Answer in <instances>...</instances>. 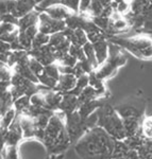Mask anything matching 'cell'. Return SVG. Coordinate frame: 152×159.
Segmentation results:
<instances>
[{"label": "cell", "mask_w": 152, "mask_h": 159, "mask_svg": "<svg viewBox=\"0 0 152 159\" xmlns=\"http://www.w3.org/2000/svg\"><path fill=\"white\" fill-rule=\"evenodd\" d=\"M116 141L100 126L89 129L74 144L80 159H113Z\"/></svg>", "instance_id": "cell-1"}, {"label": "cell", "mask_w": 152, "mask_h": 159, "mask_svg": "<svg viewBox=\"0 0 152 159\" xmlns=\"http://www.w3.org/2000/svg\"><path fill=\"white\" fill-rule=\"evenodd\" d=\"M42 143L50 156L64 154L70 147L71 141L67 133L64 118L61 114L55 112L51 117L45 129V137Z\"/></svg>", "instance_id": "cell-2"}, {"label": "cell", "mask_w": 152, "mask_h": 159, "mask_svg": "<svg viewBox=\"0 0 152 159\" xmlns=\"http://www.w3.org/2000/svg\"><path fill=\"white\" fill-rule=\"evenodd\" d=\"M98 126L102 127L115 140L123 141L127 139L125 123L116 109L109 103H104L97 110Z\"/></svg>", "instance_id": "cell-3"}, {"label": "cell", "mask_w": 152, "mask_h": 159, "mask_svg": "<svg viewBox=\"0 0 152 159\" xmlns=\"http://www.w3.org/2000/svg\"><path fill=\"white\" fill-rule=\"evenodd\" d=\"M65 124L71 144L74 143L76 144L89 129L98 126V115L97 112H95L86 119H83L77 110L74 112L66 115Z\"/></svg>", "instance_id": "cell-4"}, {"label": "cell", "mask_w": 152, "mask_h": 159, "mask_svg": "<svg viewBox=\"0 0 152 159\" xmlns=\"http://www.w3.org/2000/svg\"><path fill=\"white\" fill-rule=\"evenodd\" d=\"M111 42L114 45L126 48L132 54L140 58L152 57V39L146 37L141 38H111Z\"/></svg>", "instance_id": "cell-5"}, {"label": "cell", "mask_w": 152, "mask_h": 159, "mask_svg": "<svg viewBox=\"0 0 152 159\" xmlns=\"http://www.w3.org/2000/svg\"><path fill=\"white\" fill-rule=\"evenodd\" d=\"M127 61V57L119 51L117 45L110 43L109 46V57L105 61L104 64H102L101 68L95 71L97 76L100 80H103L105 78H109L112 75L113 72H115L119 67H121Z\"/></svg>", "instance_id": "cell-6"}, {"label": "cell", "mask_w": 152, "mask_h": 159, "mask_svg": "<svg viewBox=\"0 0 152 159\" xmlns=\"http://www.w3.org/2000/svg\"><path fill=\"white\" fill-rule=\"evenodd\" d=\"M116 111L119 114L122 120H140L144 121L145 116L146 103L144 99L134 98L127 100L125 103L119 104L115 107Z\"/></svg>", "instance_id": "cell-7"}, {"label": "cell", "mask_w": 152, "mask_h": 159, "mask_svg": "<svg viewBox=\"0 0 152 159\" xmlns=\"http://www.w3.org/2000/svg\"><path fill=\"white\" fill-rule=\"evenodd\" d=\"M24 139V132L20 124V115L17 114L16 119L7 129H1V148L4 147H17Z\"/></svg>", "instance_id": "cell-8"}, {"label": "cell", "mask_w": 152, "mask_h": 159, "mask_svg": "<svg viewBox=\"0 0 152 159\" xmlns=\"http://www.w3.org/2000/svg\"><path fill=\"white\" fill-rule=\"evenodd\" d=\"M67 28L65 20L55 19L50 17L46 12H42L40 14V32L47 35H53L55 33L63 32Z\"/></svg>", "instance_id": "cell-9"}, {"label": "cell", "mask_w": 152, "mask_h": 159, "mask_svg": "<svg viewBox=\"0 0 152 159\" xmlns=\"http://www.w3.org/2000/svg\"><path fill=\"white\" fill-rule=\"evenodd\" d=\"M77 79L74 74H61V78L58 82V85L53 90L60 92L62 94L68 93L77 85Z\"/></svg>", "instance_id": "cell-10"}, {"label": "cell", "mask_w": 152, "mask_h": 159, "mask_svg": "<svg viewBox=\"0 0 152 159\" xmlns=\"http://www.w3.org/2000/svg\"><path fill=\"white\" fill-rule=\"evenodd\" d=\"M79 98L73 94L66 93L64 94L63 100H62L60 107H59V111L64 112L65 115L71 114L79 109Z\"/></svg>", "instance_id": "cell-11"}, {"label": "cell", "mask_w": 152, "mask_h": 159, "mask_svg": "<svg viewBox=\"0 0 152 159\" xmlns=\"http://www.w3.org/2000/svg\"><path fill=\"white\" fill-rule=\"evenodd\" d=\"M103 104H104V102L102 99H97V100H93V101H89V102H85V103H83V104H80L78 112L83 119H86V118H88L89 116H92L95 111H97Z\"/></svg>", "instance_id": "cell-12"}, {"label": "cell", "mask_w": 152, "mask_h": 159, "mask_svg": "<svg viewBox=\"0 0 152 159\" xmlns=\"http://www.w3.org/2000/svg\"><path fill=\"white\" fill-rule=\"evenodd\" d=\"M35 6H36V2L34 0H16V7H15L14 11L12 12V14L20 19L25 15L32 12Z\"/></svg>", "instance_id": "cell-13"}, {"label": "cell", "mask_w": 152, "mask_h": 159, "mask_svg": "<svg viewBox=\"0 0 152 159\" xmlns=\"http://www.w3.org/2000/svg\"><path fill=\"white\" fill-rule=\"evenodd\" d=\"M20 124L24 132V139H35V132H36V126H35L34 119L26 115H20Z\"/></svg>", "instance_id": "cell-14"}, {"label": "cell", "mask_w": 152, "mask_h": 159, "mask_svg": "<svg viewBox=\"0 0 152 159\" xmlns=\"http://www.w3.org/2000/svg\"><path fill=\"white\" fill-rule=\"evenodd\" d=\"M94 45V49L95 53H96V57L97 61L99 65L105 63V61L109 57V46L110 43H107V42L105 39L100 40L96 43H93Z\"/></svg>", "instance_id": "cell-15"}, {"label": "cell", "mask_w": 152, "mask_h": 159, "mask_svg": "<svg viewBox=\"0 0 152 159\" xmlns=\"http://www.w3.org/2000/svg\"><path fill=\"white\" fill-rule=\"evenodd\" d=\"M40 21V13L32 11L29 14L25 15L24 17L19 19V25L18 29L20 32H25L28 28L33 27V25H36V22Z\"/></svg>", "instance_id": "cell-16"}, {"label": "cell", "mask_w": 152, "mask_h": 159, "mask_svg": "<svg viewBox=\"0 0 152 159\" xmlns=\"http://www.w3.org/2000/svg\"><path fill=\"white\" fill-rule=\"evenodd\" d=\"M63 97L64 94L60 93V92L55 90H49L45 94V100H46V103H47L48 109L52 110V111L59 110V107H60V104L62 100H63Z\"/></svg>", "instance_id": "cell-17"}, {"label": "cell", "mask_w": 152, "mask_h": 159, "mask_svg": "<svg viewBox=\"0 0 152 159\" xmlns=\"http://www.w3.org/2000/svg\"><path fill=\"white\" fill-rule=\"evenodd\" d=\"M44 12H46L49 16L52 17V18L60 19V20H66L67 18H69V17L71 16L68 13V11H67L66 7H58V6L50 7H48V9H46Z\"/></svg>", "instance_id": "cell-18"}, {"label": "cell", "mask_w": 152, "mask_h": 159, "mask_svg": "<svg viewBox=\"0 0 152 159\" xmlns=\"http://www.w3.org/2000/svg\"><path fill=\"white\" fill-rule=\"evenodd\" d=\"M0 106H1V117L4 116L10 109L14 107V99L11 93V91L7 90L6 92H1L0 97Z\"/></svg>", "instance_id": "cell-19"}, {"label": "cell", "mask_w": 152, "mask_h": 159, "mask_svg": "<svg viewBox=\"0 0 152 159\" xmlns=\"http://www.w3.org/2000/svg\"><path fill=\"white\" fill-rule=\"evenodd\" d=\"M31 98L28 96H24L14 102V108L16 109L17 114L26 115L31 107Z\"/></svg>", "instance_id": "cell-20"}, {"label": "cell", "mask_w": 152, "mask_h": 159, "mask_svg": "<svg viewBox=\"0 0 152 159\" xmlns=\"http://www.w3.org/2000/svg\"><path fill=\"white\" fill-rule=\"evenodd\" d=\"M70 43L71 45L79 46V47H84V45H86L88 43V38L85 33V31L82 29H77L74 30L73 36L70 37Z\"/></svg>", "instance_id": "cell-21"}, {"label": "cell", "mask_w": 152, "mask_h": 159, "mask_svg": "<svg viewBox=\"0 0 152 159\" xmlns=\"http://www.w3.org/2000/svg\"><path fill=\"white\" fill-rule=\"evenodd\" d=\"M83 50H84V53H85V56L87 58V61L93 65L94 68H97L99 66L97 61V57H96V53H95V49H94V45L92 43H87L86 45H84L83 47Z\"/></svg>", "instance_id": "cell-22"}, {"label": "cell", "mask_w": 152, "mask_h": 159, "mask_svg": "<svg viewBox=\"0 0 152 159\" xmlns=\"http://www.w3.org/2000/svg\"><path fill=\"white\" fill-rule=\"evenodd\" d=\"M16 116H17V111L14 107H13L12 109H10L4 116H2L1 117V129H9L12 123L14 122V120L16 119Z\"/></svg>", "instance_id": "cell-23"}, {"label": "cell", "mask_w": 152, "mask_h": 159, "mask_svg": "<svg viewBox=\"0 0 152 159\" xmlns=\"http://www.w3.org/2000/svg\"><path fill=\"white\" fill-rule=\"evenodd\" d=\"M50 37L47 34H44L42 32H38V34L34 37L33 39V46L32 49H38V48H42L43 46L48 45L50 42Z\"/></svg>", "instance_id": "cell-24"}, {"label": "cell", "mask_w": 152, "mask_h": 159, "mask_svg": "<svg viewBox=\"0 0 152 159\" xmlns=\"http://www.w3.org/2000/svg\"><path fill=\"white\" fill-rule=\"evenodd\" d=\"M89 86L94 87L95 89L100 91L102 94L105 93V88H104L103 83H102V80H100L98 78L95 71H93V72L89 74Z\"/></svg>", "instance_id": "cell-25"}, {"label": "cell", "mask_w": 152, "mask_h": 159, "mask_svg": "<svg viewBox=\"0 0 152 159\" xmlns=\"http://www.w3.org/2000/svg\"><path fill=\"white\" fill-rule=\"evenodd\" d=\"M2 159H20L17 147H4L1 148Z\"/></svg>", "instance_id": "cell-26"}, {"label": "cell", "mask_w": 152, "mask_h": 159, "mask_svg": "<svg viewBox=\"0 0 152 159\" xmlns=\"http://www.w3.org/2000/svg\"><path fill=\"white\" fill-rule=\"evenodd\" d=\"M29 67L31 70H32V72L37 76V79H38V76L42 75L44 73V71H45V66H44L40 61H38L36 58H33V57H31V56H30V61H29Z\"/></svg>", "instance_id": "cell-27"}, {"label": "cell", "mask_w": 152, "mask_h": 159, "mask_svg": "<svg viewBox=\"0 0 152 159\" xmlns=\"http://www.w3.org/2000/svg\"><path fill=\"white\" fill-rule=\"evenodd\" d=\"M38 81H40V85L46 86L48 89H50V90H53L56 87V85H58V81H55V79L48 76L45 72H44L42 75L38 76Z\"/></svg>", "instance_id": "cell-28"}, {"label": "cell", "mask_w": 152, "mask_h": 159, "mask_svg": "<svg viewBox=\"0 0 152 159\" xmlns=\"http://www.w3.org/2000/svg\"><path fill=\"white\" fill-rule=\"evenodd\" d=\"M143 134L147 139L152 140V116L147 117L143 122Z\"/></svg>", "instance_id": "cell-29"}, {"label": "cell", "mask_w": 152, "mask_h": 159, "mask_svg": "<svg viewBox=\"0 0 152 159\" xmlns=\"http://www.w3.org/2000/svg\"><path fill=\"white\" fill-rule=\"evenodd\" d=\"M48 76L50 78L55 79V81L59 82V80L61 78V72H60V69H59V66H55V64L52 65H49V66H46L45 67V71H44Z\"/></svg>", "instance_id": "cell-30"}, {"label": "cell", "mask_w": 152, "mask_h": 159, "mask_svg": "<svg viewBox=\"0 0 152 159\" xmlns=\"http://www.w3.org/2000/svg\"><path fill=\"white\" fill-rule=\"evenodd\" d=\"M31 104L34 105V106L43 107V108L48 109L47 103H46V100H45V94H42V93H40V92L31 97Z\"/></svg>", "instance_id": "cell-31"}, {"label": "cell", "mask_w": 152, "mask_h": 159, "mask_svg": "<svg viewBox=\"0 0 152 159\" xmlns=\"http://www.w3.org/2000/svg\"><path fill=\"white\" fill-rule=\"evenodd\" d=\"M15 7H16V0H1V15L12 13Z\"/></svg>", "instance_id": "cell-32"}, {"label": "cell", "mask_w": 152, "mask_h": 159, "mask_svg": "<svg viewBox=\"0 0 152 159\" xmlns=\"http://www.w3.org/2000/svg\"><path fill=\"white\" fill-rule=\"evenodd\" d=\"M18 40L20 43V45L24 47V49L26 51H30L32 49V46H33V40L26 34L25 32H20L18 35Z\"/></svg>", "instance_id": "cell-33"}, {"label": "cell", "mask_w": 152, "mask_h": 159, "mask_svg": "<svg viewBox=\"0 0 152 159\" xmlns=\"http://www.w3.org/2000/svg\"><path fill=\"white\" fill-rule=\"evenodd\" d=\"M103 9H104V7H103V4H102L101 0H93L91 7H89V11L93 13L94 17H98V16H101Z\"/></svg>", "instance_id": "cell-34"}, {"label": "cell", "mask_w": 152, "mask_h": 159, "mask_svg": "<svg viewBox=\"0 0 152 159\" xmlns=\"http://www.w3.org/2000/svg\"><path fill=\"white\" fill-rule=\"evenodd\" d=\"M93 22H94L98 28H100L102 31H105L110 27L111 20L110 18H104V17L98 16V17H94V18H93Z\"/></svg>", "instance_id": "cell-35"}, {"label": "cell", "mask_w": 152, "mask_h": 159, "mask_svg": "<svg viewBox=\"0 0 152 159\" xmlns=\"http://www.w3.org/2000/svg\"><path fill=\"white\" fill-rule=\"evenodd\" d=\"M60 61H61V64L63 66H67V67H73V68L79 63V61L77 60L74 56H73L71 54H69V53H67L66 55H64L63 57L61 58Z\"/></svg>", "instance_id": "cell-36"}, {"label": "cell", "mask_w": 152, "mask_h": 159, "mask_svg": "<svg viewBox=\"0 0 152 159\" xmlns=\"http://www.w3.org/2000/svg\"><path fill=\"white\" fill-rule=\"evenodd\" d=\"M20 31L19 29H16L14 32L12 33H9V34H3L1 35V42H6V43H12L13 42L18 38V35H19Z\"/></svg>", "instance_id": "cell-37"}, {"label": "cell", "mask_w": 152, "mask_h": 159, "mask_svg": "<svg viewBox=\"0 0 152 159\" xmlns=\"http://www.w3.org/2000/svg\"><path fill=\"white\" fill-rule=\"evenodd\" d=\"M1 21L2 22H6V24H11L14 25L16 27H18L19 25V19L17 17H15L12 13H9V14H4L1 15Z\"/></svg>", "instance_id": "cell-38"}, {"label": "cell", "mask_w": 152, "mask_h": 159, "mask_svg": "<svg viewBox=\"0 0 152 159\" xmlns=\"http://www.w3.org/2000/svg\"><path fill=\"white\" fill-rule=\"evenodd\" d=\"M13 74L7 67H4L3 64H1V72H0V79L1 82H11Z\"/></svg>", "instance_id": "cell-39"}, {"label": "cell", "mask_w": 152, "mask_h": 159, "mask_svg": "<svg viewBox=\"0 0 152 159\" xmlns=\"http://www.w3.org/2000/svg\"><path fill=\"white\" fill-rule=\"evenodd\" d=\"M16 25H11V24H6V22H2L1 24V28H0V33L1 35L3 34H9V33H12L16 30Z\"/></svg>", "instance_id": "cell-40"}, {"label": "cell", "mask_w": 152, "mask_h": 159, "mask_svg": "<svg viewBox=\"0 0 152 159\" xmlns=\"http://www.w3.org/2000/svg\"><path fill=\"white\" fill-rule=\"evenodd\" d=\"M114 159H140V155H138L137 151L130 150L126 154H123L121 156H118V157H116Z\"/></svg>", "instance_id": "cell-41"}, {"label": "cell", "mask_w": 152, "mask_h": 159, "mask_svg": "<svg viewBox=\"0 0 152 159\" xmlns=\"http://www.w3.org/2000/svg\"><path fill=\"white\" fill-rule=\"evenodd\" d=\"M38 32H40V29H38V27H36V25H33V27L28 28V29L25 31L26 34H27L32 40L34 39V37L38 34Z\"/></svg>", "instance_id": "cell-42"}, {"label": "cell", "mask_w": 152, "mask_h": 159, "mask_svg": "<svg viewBox=\"0 0 152 159\" xmlns=\"http://www.w3.org/2000/svg\"><path fill=\"white\" fill-rule=\"evenodd\" d=\"M93 0H81L79 4V11L80 12H85L87 10H89L91 7Z\"/></svg>", "instance_id": "cell-43"}, {"label": "cell", "mask_w": 152, "mask_h": 159, "mask_svg": "<svg viewBox=\"0 0 152 159\" xmlns=\"http://www.w3.org/2000/svg\"><path fill=\"white\" fill-rule=\"evenodd\" d=\"M0 50H1V52H11V51H12L11 43H6V42H1V45H0Z\"/></svg>", "instance_id": "cell-44"}, {"label": "cell", "mask_w": 152, "mask_h": 159, "mask_svg": "<svg viewBox=\"0 0 152 159\" xmlns=\"http://www.w3.org/2000/svg\"><path fill=\"white\" fill-rule=\"evenodd\" d=\"M113 13V7L109 6V7H105L102 11V14H101V17H104V18H109V17L112 15Z\"/></svg>", "instance_id": "cell-45"}, {"label": "cell", "mask_w": 152, "mask_h": 159, "mask_svg": "<svg viewBox=\"0 0 152 159\" xmlns=\"http://www.w3.org/2000/svg\"><path fill=\"white\" fill-rule=\"evenodd\" d=\"M127 7H128V4L126 3L125 1H122V2H120L119 4H118V7H117V10L119 12H125L126 10H127Z\"/></svg>", "instance_id": "cell-46"}, {"label": "cell", "mask_w": 152, "mask_h": 159, "mask_svg": "<svg viewBox=\"0 0 152 159\" xmlns=\"http://www.w3.org/2000/svg\"><path fill=\"white\" fill-rule=\"evenodd\" d=\"M64 158H65V155H64V154H61V155H52L47 159H64Z\"/></svg>", "instance_id": "cell-47"}, {"label": "cell", "mask_w": 152, "mask_h": 159, "mask_svg": "<svg viewBox=\"0 0 152 159\" xmlns=\"http://www.w3.org/2000/svg\"><path fill=\"white\" fill-rule=\"evenodd\" d=\"M102 4H103V7H109L111 6V3H112V0H101Z\"/></svg>", "instance_id": "cell-48"}, {"label": "cell", "mask_w": 152, "mask_h": 159, "mask_svg": "<svg viewBox=\"0 0 152 159\" xmlns=\"http://www.w3.org/2000/svg\"><path fill=\"white\" fill-rule=\"evenodd\" d=\"M115 2H117V3H120V2H122L123 0H114Z\"/></svg>", "instance_id": "cell-49"}]
</instances>
